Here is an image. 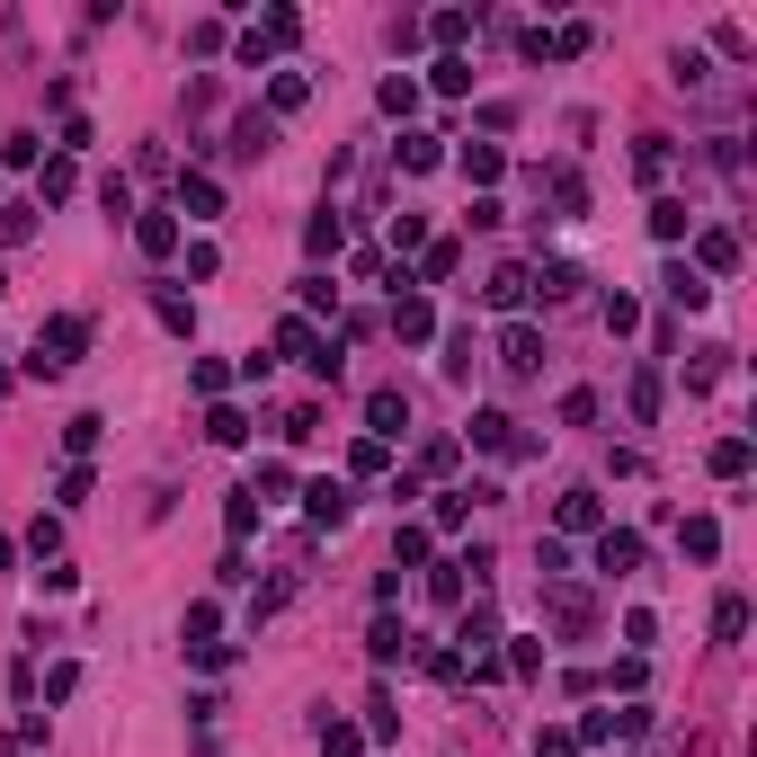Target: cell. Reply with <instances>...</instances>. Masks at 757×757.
Returning a JSON list of instances; mask_svg holds the SVG:
<instances>
[{
    "mask_svg": "<svg viewBox=\"0 0 757 757\" xmlns=\"http://www.w3.org/2000/svg\"><path fill=\"white\" fill-rule=\"evenodd\" d=\"M713 633H722V642H739V633H748V606H739V597H722V606H713Z\"/></svg>",
    "mask_w": 757,
    "mask_h": 757,
    "instance_id": "cell-33",
    "label": "cell"
},
{
    "mask_svg": "<svg viewBox=\"0 0 757 757\" xmlns=\"http://www.w3.org/2000/svg\"><path fill=\"white\" fill-rule=\"evenodd\" d=\"M303 250L330 259V250H339V215H312V223H303Z\"/></svg>",
    "mask_w": 757,
    "mask_h": 757,
    "instance_id": "cell-27",
    "label": "cell"
},
{
    "mask_svg": "<svg viewBox=\"0 0 757 757\" xmlns=\"http://www.w3.org/2000/svg\"><path fill=\"white\" fill-rule=\"evenodd\" d=\"M428 597H437V606H463V562H446V571H428Z\"/></svg>",
    "mask_w": 757,
    "mask_h": 757,
    "instance_id": "cell-29",
    "label": "cell"
},
{
    "mask_svg": "<svg viewBox=\"0 0 757 757\" xmlns=\"http://www.w3.org/2000/svg\"><path fill=\"white\" fill-rule=\"evenodd\" d=\"M633 170H642V179H668V144H659V134H642V144H633Z\"/></svg>",
    "mask_w": 757,
    "mask_h": 757,
    "instance_id": "cell-24",
    "label": "cell"
},
{
    "mask_svg": "<svg viewBox=\"0 0 757 757\" xmlns=\"http://www.w3.org/2000/svg\"><path fill=\"white\" fill-rule=\"evenodd\" d=\"M420 277H428V286H446V277H455V241H428V267H420Z\"/></svg>",
    "mask_w": 757,
    "mask_h": 757,
    "instance_id": "cell-39",
    "label": "cell"
},
{
    "mask_svg": "<svg viewBox=\"0 0 757 757\" xmlns=\"http://www.w3.org/2000/svg\"><path fill=\"white\" fill-rule=\"evenodd\" d=\"M713 472L739 481V472H748V437H722V446H713Z\"/></svg>",
    "mask_w": 757,
    "mask_h": 757,
    "instance_id": "cell-28",
    "label": "cell"
},
{
    "mask_svg": "<svg viewBox=\"0 0 757 757\" xmlns=\"http://www.w3.org/2000/svg\"><path fill=\"white\" fill-rule=\"evenodd\" d=\"M205 437H215V446H241V437H250V420H241V410H215V420H205Z\"/></svg>",
    "mask_w": 757,
    "mask_h": 757,
    "instance_id": "cell-31",
    "label": "cell"
},
{
    "mask_svg": "<svg viewBox=\"0 0 757 757\" xmlns=\"http://www.w3.org/2000/svg\"><path fill=\"white\" fill-rule=\"evenodd\" d=\"M277 357H295V366H312V357H321V330H312L303 312H295V321H277Z\"/></svg>",
    "mask_w": 757,
    "mask_h": 757,
    "instance_id": "cell-12",
    "label": "cell"
},
{
    "mask_svg": "<svg viewBox=\"0 0 757 757\" xmlns=\"http://www.w3.org/2000/svg\"><path fill=\"white\" fill-rule=\"evenodd\" d=\"M686 223H696V215H686L677 196H659V205H651V232H659V241H686Z\"/></svg>",
    "mask_w": 757,
    "mask_h": 757,
    "instance_id": "cell-19",
    "label": "cell"
},
{
    "mask_svg": "<svg viewBox=\"0 0 757 757\" xmlns=\"http://www.w3.org/2000/svg\"><path fill=\"white\" fill-rule=\"evenodd\" d=\"M0 295H10V277H0Z\"/></svg>",
    "mask_w": 757,
    "mask_h": 757,
    "instance_id": "cell-45",
    "label": "cell"
},
{
    "mask_svg": "<svg viewBox=\"0 0 757 757\" xmlns=\"http://www.w3.org/2000/svg\"><path fill=\"white\" fill-rule=\"evenodd\" d=\"M134 241H144L152 259H170V250H179V215H144V223H134Z\"/></svg>",
    "mask_w": 757,
    "mask_h": 757,
    "instance_id": "cell-14",
    "label": "cell"
},
{
    "mask_svg": "<svg viewBox=\"0 0 757 757\" xmlns=\"http://www.w3.org/2000/svg\"><path fill=\"white\" fill-rule=\"evenodd\" d=\"M27 232H36V205H0V241H10V250H19Z\"/></svg>",
    "mask_w": 757,
    "mask_h": 757,
    "instance_id": "cell-25",
    "label": "cell"
},
{
    "mask_svg": "<svg viewBox=\"0 0 757 757\" xmlns=\"http://www.w3.org/2000/svg\"><path fill=\"white\" fill-rule=\"evenodd\" d=\"M366 651H375V659H401V651H410V633L392 624V615H375V633H366Z\"/></svg>",
    "mask_w": 757,
    "mask_h": 757,
    "instance_id": "cell-20",
    "label": "cell"
},
{
    "mask_svg": "<svg viewBox=\"0 0 757 757\" xmlns=\"http://www.w3.org/2000/svg\"><path fill=\"white\" fill-rule=\"evenodd\" d=\"M597 526H606L597 491H562V535H597Z\"/></svg>",
    "mask_w": 757,
    "mask_h": 757,
    "instance_id": "cell-13",
    "label": "cell"
},
{
    "mask_svg": "<svg viewBox=\"0 0 757 757\" xmlns=\"http://www.w3.org/2000/svg\"><path fill=\"white\" fill-rule=\"evenodd\" d=\"M81 348H90V321H81V312H54V321L36 330V357H27V375H62Z\"/></svg>",
    "mask_w": 757,
    "mask_h": 757,
    "instance_id": "cell-1",
    "label": "cell"
},
{
    "mask_svg": "<svg viewBox=\"0 0 757 757\" xmlns=\"http://www.w3.org/2000/svg\"><path fill=\"white\" fill-rule=\"evenodd\" d=\"M606 330H615V339L642 330V303H633V295H606Z\"/></svg>",
    "mask_w": 757,
    "mask_h": 757,
    "instance_id": "cell-30",
    "label": "cell"
},
{
    "mask_svg": "<svg viewBox=\"0 0 757 757\" xmlns=\"http://www.w3.org/2000/svg\"><path fill=\"white\" fill-rule=\"evenodd\" d=\"M446 375H455V383L472 375V330H455V339H446Z\"/></svg>",
    "mask_w": 757,
    "mask_h": 757,
    "instance_id": "cell-41",
    "label": "cell"
},
{
    "mask_svg": "<svg viewBox=\"0 0 757 757\" xmlns=\"http://www.w3.org/2000/svg\"><path fill=\"white\" fill-rule=\"evenodd\" d=\"M455 642H472V659H481V651L500 642V615H491V606H463V633H455Z\"/></svg>",
    "mask_w": 757,
    "mask_h": 757,
    "instance_id": "cell-15",
    "label": "cell"
},
{
    "mask_svg": "<svg viewBox=\"0 0 757 757\" xmlns=\"http://www.w3.org/2000/svg\"><path fill=\"white\" fill-rule=\"evenodd\" d=\"M437 90H446V99H455V90H472V62H463V54H446V62H437Z\"/></svg>",
    "mask_w": 757,
    "mask_h": 757,
    "instance_id": "cell-38",
    "label": "cell"
},
{
    "mask_svg": "<svg viewBox=\"0 0 757 757\" xmlns=\"http://www.w3.org/2000/svg\"><path fill=\"white\" fill-rule=\"evenodd\" d=\"M428 36H437V45H463V36H472V19H463V10H437V19H428Z\"/></svg>",
    "mask_w": 757,
    "mask_h": 757,
    "instance_id": "cell-35",
    "label": "cell"
},
{
    "mask_svg": "<svg viewBox=\"0 0 757 757\" xmlns=\"http://www.w3.org/2000/svg\"><path fill=\"white\" fill-rule=\"evenodd\" d=\"M659 286H668V303H677V312H704V303H713L704 267H686V259H668V277H659Z\"/></svg>",
    "mask_w": 757,
    "mask_h": 757,
    "instance_id": "cell-6",
    "label": "cell"
},
{
    "mask_svg": "<svg viewBox=\"0 0 757 757\" xmlns=\"http://www.w3.org/2000/svg\"><path fill=\"white\" fill-rule=\"evenodd\" d=\"M303 508H312V526H348V481H312Z\"/></svg>",
    "mask_w": 757,
    "mask_h": 757,
    "instance_id": "cell-10",
    "label": "cell"
},
{
    "mask_svg": "<svg viewBox=\"0 0 757 757\" xmlns=\"http://www.w3.org/2000/svg\"><path fill=\"white\" fill-rule=\"evenodd\" d=\"M580 286H588V277H580V267H562V259H553V267H543V303H562V295H580Z\"/></svg>",
    "mask_w": 757,
    "mask_h": 757,
    "instance_id": "cell-26",
    "label": "cell"
},
{
    "mask_svg": "<svg viewBox=\"0 0 757 757\" xmlns=\"http://www.w3.org/2000/svg\"><path fill=\"white\" fill-rule=\"evenodd\" d=\"M437 161H446L437 134H401V170H437Z\"/></svg>",
    "mask_w": 757,
    "mask_h": 757,
    "instance_id": "cell-18",
    "label": "cell"
},
{
    "mask_svg": "<svg viewBox=\"0 0 757 757\" xmlns=\"http://www.w3.org/2000/svg\"><path fill=\"white\" fill-rule=\"evenodd\" d=\"M597 420V392H562V428H588Z\"/></svg>",
    "mask_w": 757,
    "mask_h": 757,
    "instance_id": "cell-40",
    "label": "cell"
},
{
    "mask_svg": "<svg viewBox=\"0 0 757 757\" xmlns=\"http://www.w3.org/2000/svg\"><path fill=\"white\" fill-rule=\"evenodd\" d=\"M686 553L713 562V553H722V526H713V517H686Z\"/></svg>",
    "mask_w": 757,
    "mask_h": 757,
    "instance_id": "cell-21",
    "label": "cell"
},
{
    "mask_svg": "<svg viewBox=\"0 0 757 757\" xmlns=\"http://www.w3.org/2000/svg\"><path fill=\"white\" fill-rule=\"evenodd\" d=\"M179 215H196V223H215V215H223V187L205 179V170H187V179H179Z\"/></svg>",
    "mask_w": 757,
    "mask_h": 757,
    "instance_id": "cell-7",
    "label": "cell"
},
{
    "mask_svg": "<svg viewBox=\"0 0 757 757\" xmlns=\"http://www.w3.org/2000/svg\"><path fill=\"white\" fill-rule=\"evenodd\" d=\"M696 250H704V267H739V241H731V232H704Z\"/></svg>",
    "mask_w": 757,
    "mask_h": 757,
    "instance_id": "cell-36",
    "label": "cell"
},
{
    "mask_svg": "<svg viewBox=\"0 0 757 757\" xmlns=\"http://www.w3.org/2000/svg\"><path fill=\"white\" fill-rule=\"evenodd\" d=\"M357 748H366V739H357L348 722H321V757H357Z\"/></svg>",
    "mask_w": 757,
    "mask_h": 757,
    "instance_id": "cell-34",
    "label": "cell"
},
{
    "mask_svg": "<svg viewBox=\"0 0 757 757\" xmlns=\"http://www.w3.org/2000/svg\"><path fill=\"white\" fill-rule=\"evenodd\" d=\"M303 99H312V81H303V72H277V90H267V116H295Z\"/></svg>",
    "mask_w": 757,
    "mask_h": 757,
    "instance_id": "cell-16",
    "label": "cell"
},
{
    "mask_svg": "<svg viewBox=\"0 0 757 757\" xmlns=\"http://www.w3.org/2000/svg\"><path fill=\"white\" fill-rule=\"evenodd\" d=\"M72 686H81V668H72V659H54V668H45V704H62Z\"/></svg>",
    "mask_w": 757,
    "mask_h": 757,
    "instance_id": "cell-37",
    "label": "cell"
},
{
    "mask_svg": "<svg viewBox=\"0 0 757 757\" xmlns=\"http://www.w3.org/2000/svg\"><path fill=\"white\" fill-rule=\"evenodd\" d=\"M99 428H107V420H99V410H81V420H72V428H62V446H72V455H90V446H99Z\"/></svg>",
    "mask_w": 757,
    "mask_h": 757,
    "instance_id": "cell-32",
    "label": "cell"
},
{
    "mask_svg": "<svg viewBox=\"0 0 757 757\" xmlns=\"http://www.w3.org/2000/svg\"><path fill=\"white\" fill-rule=\"evenodd\" d=\"M500 366H508V375H517V383H526V375H535V366H543V339H535V330H526V321H517V330H508V339H500Z\"/></svg>",
    "mask_w": 757,
    "mask_h": 757,
    "instance_id": "cell-9",
    "label": "cell"
},
{
    "mask_svg": "<svg viewBox=\"0 0 757 757\" xmlns=\"http://www.w3.org/2000/svg\"><path fill=\"white\" fill-rule=\"evenodd\" d=\"M366 420H375V446L410 428V401H401V383H375V392H366Z\"/></svg>",
    "mask_w": 757,
    "mask_h": 757,
    "instance_id": "cell-5",
    "label": "cell"
},
{
    "mask_svg": "<svg viewBox=\"0 0 757 757\" xmlns=\"http://www.w3.org/2000/svg\"><path fill=\"white\" fill-rule=\"evenodd\" d=\"M535 757H580V739H571V731H543V739H535Z\"/></svg>",
    "mask_w": 757,
    "mask_h": 757,
    "instance_id": "cell-44",
    "label": "cell"
},
{
    "mask_svg": "<svg viewBox=\"0 0 757 757\" xmlns=\"http://www.w3.org/2000/svg\"><path fill=\"white\" fill-rule=\"evenodd\" d=\"M535 295V277H526V267H491V286H481V303H491V312H517Z\"/></svg>",
    "mask_w": 757,
    "mask_h": 757,
    "instance_id": "cell-8",
    "label": "cell"
},
{
    "mask_svg": "<svg viewBox=\"0 0 757 757\" xmlns=\"http://www.w3.org/2000/svg\"><path fill=\"white\" fill-rule=\"evenodd\" d=\"M500 170H508V161H500V144H472V152H463V179H481V187H491Z\"/></svg>",
    "mask_w": 757,
    "mask_h": 757,
    "instance_id": "cell-22",
    "label": "cell"
},
{
    "mask_svg": "<svg viewBox=\"0 0 757 757\" xmlns=\"http://www.w3.org/2000/svg\"><path fill=\"white\" fill-rule=\"evenodd\" d=\"M303 312H339V286L330 277H303Z\"/></svg>",
    "mask_w": 757,
    "mask_h": 757,
    "instance_id": "cell-42",
    "label": "cell"
},
{
    "mask_svg": "<svg viewBox=\"0 0 757 757\" xmlns=\"http://www.w3.org/2000/svg\"><path fill=\"white\" fill-rule=\"evenodd\" d=\"M223 526H232V535H250V526H259V500H250V491H232V508H223Z\"/></svg>",
    "mask_w": 757,
    "mask_h": 757,
    "instance_id": "cell-43",
    "label": "cell"
},
{
    "mask_svg": "<svg viewBox=\"0 0 757 757\" xmlns=\"http://www.w3.org/2000/svg\"><path fill=\"white\" fill-rule=\"evenodd\" d=\"M267 144H277V116H259V107H250V116L232 125V161H259Z\"/></svg>",
    "mask_w": 757,
    "mask_h": 757,
    "instance_id": "cell-11",
    "label": "cell"
},
{
    "mask_svg": "<svg viewBox=\"0 0 757 757\" xmlns=\"http://www.w3.org/2000/svg\"><path fill=\"white\" fill-rule=\"evenodd\" d=\"M392 339H401V348H428V339H437V312H428V295L410 286V277H401V295H392Z\"/></svg>",
    "mask_w": 757,
    "mask_h": 757,
    "instance_id": "cell-2",
    "label": "cell"
},
{
    "mask_svg": "<svg viewBox=\"0 0 757 757\" xmlns=\"http://www.w3.org/2000/svg\"><path fill=\"white\" fill-rule=\"evenodd\" d=\"M597 571H606V580H633V571H642V535L597 526Z\"/></svg>",
    "mask_w": 757,
    "mask_h": 757,
    "instance_id": "cell-3",
    "label": "cell"
},
{
    "mask_svg": "<svg viewBox=\"0 0 757 757\" xmlns=\"http://www.w3.org/2000/svg\"><path fill=\"white\" fill-rule=\"evenodd\" d=\"M633 420H642V428H651V420H659V375H651V366H642V375H633Z\"/></svg>",
    "mask_w": 757,
    "mask_h": 757,
    "instance_id": "cell-23",
    "label": "cell"
},
{
    "mask_svg": "<svg viewBox=\"0 0 757 757\" xmlns=\"http://www.w3.org/2000/svg\"><path fill=\"white\" fill-rule=\"evenodd\" d=\"M553 205H562V223H580V215H588V187H580V170H553Z\"/></svg>",
    "mask_w": 757,
    "mask_h": 757,
    "instance_id": "cell-17",
    "label": "cell"
},
{
    "mask_svg": "<svg viewBox=\"0 0 757 757\" xmlns=\"http://www.w3.org/2000/svg\"><path fill=\"white\" fill-rule=\"evenodd\" d=\"M463 437H472L481 455H526V446H517V420H508V410H472V428H463Z\"/></svg>",
    "mask_w": 757,
    "mask_h": 757,
    "instance_id": "cell-4",
    "label": "cell"
}]
</instances>
